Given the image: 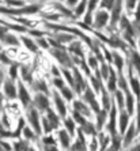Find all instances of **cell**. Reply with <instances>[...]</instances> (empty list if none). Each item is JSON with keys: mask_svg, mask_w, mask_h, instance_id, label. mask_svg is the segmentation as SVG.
<instances>
[{"mask_svg": "<svg viewBox=\"0 0 140 151\" xmlns=\"http://www.w3.org/2000/svg\"><path fill=\"white\" fill-rule=\"evenodd\" d=\"M4 83V72L3 70H0V86Z\"/></svg>", "mask_w": 140, "mask_h": 151, "instance_id": "cell-58", "label": "cell"}, {"mask_svg": "<svg viewBox=\"0 0 140 151\" xmlns=\"http://www.w3.org/2000/svg\"><path fill=\"white\" fill-rule=\"evenodd\" d=\"M7 4H10V6H18V7H21V6H23L25 3H22V1H8Z\"/></svg>", "mask_w": 140, "mask_h": 151, "instance_id": "cell-55", "label": "cell"}, {"mask_svg": "<svg viewBox=\"0 0 140 151\" xmlns=\"http://www.w3.org/2000/svg\"><path fill=\"white\" fill-rule=\"evenodd\" d=\"M50 52H52L53 57L63 65V68H67V70H68V68L72 67V60L70 59L68 53H65L63 49H52Z\"/></svg>", "mask_w": 140, "mask_h": 151, "instance_id": "cell-2", "label": "cell"}, {"mask_svg": "<svg viewBox=\"0 0 140 151\" xmlns=\"http://www.w3.org/2000/svg\"><path fill=\"white\" fill-rule=\"evenodd\" d=\"M132 63H133V65H135V68L137 70V72L140 74V55L137 52L132 53Z\"/></svg>", "mask_w": 140, "mask_h": 151, "instance_id": "cell-44", "label": "cell"}, {"mask_svg": "<svg viewBox=\"0 0 140 151\" xmlns=\"http://www.w3.org/2000/svg\"><path fill=\"white\" fill-rule=\"evenodd\" d=\"M97 147H98V140L93 139V142H91V151H97Z\"/></svg>", "mask_w": 140, "mask_h": 151, "instance_id": "cell-53", "label": "cell"}, {"mask_svg": "<svg viewBox=\"0 0 140 151\" xmlns=\"http://www.w3.org/2000/svg\"><path fill=\"white\" fill-rule=\"evenodd\" d=\"M105 120H106V110L101 109V112L97 113V129H102V127L105 124Z\"/></svg>", "mask_w": 140, "mask_h": 151, "instance_id": "cell-27", "label": "cell"}, {"mask_svg": "<svg viewBox=\"0 0 140 151\" xmlns=\"http://www.w3.org/2000/svg\"><path fill=\"white\" fill-rule=\"evenodd\" d=\"M109 21V14L103 10H99L97 14H95V21H94V26L97 29H102L103 26L108 23Z\"/></svg>", "mask_w": 140, "mask_h": 151, "instance_id": "cell-9", "label": "cell"}, {"mask_svg": "<svg viewBox=\"0 0 140 151\" xmlns=\"http://www.w3.org/2000/svg\"><path fill=\"white\" fill-rule=\"evenodd\" d=\"M57 135H59V142H60V144H61V147H63V148H68V147H70L71 139H70L68 132H67L65 129H60Z\"/></svg>", "mask_w": 140, "mask_h": 151, "instance_id": "cell-15", "label": "cell"}, {"mask_svg": "<svg viewBox=\"0 0 140 151\" xmlns=\"http://www.w3.org/2000/svg\"><path fill=\"white\" fill-rule=\"evenodd\" d=\"M131 86H132V90L135 93V95H137V98H140V82L137 81L136 78L131 76Z\"/></svg>", "mask_w": 140, "mask_h": 151, "instance_id": "cell-33", "label": "cell"}, {"mask_svg": "<svg viewBox=\"0 0 140 151\" xmlns=\"http://www.w3.org/2000/svg\"><path fill=\"white\" fill-rule=\"evenodd\" d=\"M14 150L15 151H30L27 140H17L14 143Z\"/></svg>", "mask_w": 140, "mask_h": 151, "instance_id": "cell-29", "label": "cell"}, {"mask_svg": "<svg viewBox=\"0 0 140 151\" xmlns=\"http://www.w3.org/2000/svg\"><path fill=\"white\" fill-rule=\"evenodd\" d=\"M18 70H19V64H17V63L11 64V67H10V79L12 82L18 78Z\"/></svg>", "mask_w": 140, "mask_h": 151, "instance_id": "cell-39", "label": "cell"}, {"mask_svg": "<svg viewBox=\"0 0 140 151\" xmlns=\"http://www.w3.org/2000/svg\"><path fill=\"white\" fill-rule=\"evenodd\" d=\"M136 21L140 23V3H139V6H137V11H136Z\"/></svg>", "mask_w": 140, "mask_h": 151, "instance_id": "cell-57", "label": "cell"}, {"mask_svg": "<svg viewBox=\"0 0 140 151\" xmlns=\"http://www.w3.org/2000/svg\"><path fill=\"white\" fill-rule=\"evenodd\" d=\"M126 6H128V7H135V6H136V3H135V1H129V3H126Z\"/></svg>", "mask_w": 140, "mask_h": 151, "instance_id": "cell-60", "label": "cell"}, {"mask_svg": "<svg viewBox=\"0 0 140 151\" xmlns=\"http://www.w3.org/2000/svg\"><path fill=\"white\" fill-rule=\"evenodd\" d=\"M114 97H116V99H117L118 108H120V109H123V108H124V95H123V91H121V90H116Z\"/></svg>", "mask_w": 140, "mask_h": 151, "instance_id": "cell-42", "label": "cell"}, {"mask_svg": "<svg viewBox=\"0 0 140 151\" xmlns=\"http://www.w3.org/2000/svg\"><path fill=\"white\" fill-rule=\"evenodd\" d=\"M33 104H34V108L39 112H46L49 109V98L46 97L45 94H41V93H37L33 99Z\"/></svg>", "mask_w": 140, "mask_h": 151, "instance_id": "cell-4", "label": "cell"}, {"mask_svg": "<svg viewBox=\"0 0 140 151\" xmlns=\"http://www.w3.org/2000/svg\"><path fill=\"white\" fill-rule=\"evenodd\" d=\"M137 129H140V104L137 105Z\"/></svg>", "mask_w": 140, "mask_h": 151, "instance_id": "cell-54", "label": "cell"}, {"mask_svg": "<svg viewBox=\"0 0 140 151\" xmlns=\"http://www.w3.org/2000/svg\"><path fill=\"white\" fill-rule=\"evenodd\" d=\"M70 50L72 53H75L76 56L83 57V50H82V42L79 41H72L70 45Z\"/></svg>", "mask_w": 140, "mask_h": 151, "instance_id": "cell-21", "label": "cell"}, {"mask_svg": "<svg viewBox=\"0 0 140 151\" xmlns=\"http://www.w3.org/2000/svg\"><path fill=\"white\" fill-rule=\"evenodd\" d=\"M0 48H1V45H0Z\"/></svg>", "mask_w": 140, "mask_h": 151, "instance_id": "cell-63", "label": "cell"}, {"mask_svg": "<svg viewBox=\"0 0 140 151\" xmlns=\"http://www.w3.org/2000/svg\"><path fill=\"white\" fill-rule=\"evenodd\" d=\"M109 70H110V67H108V64H105V61L101 64V68L98 70L101 78H103L105 81H108V78H109Z\"/></svg>", "mask_w": 140, "mask_h": 151, "instance_id": "cell-35", "label": "cell"}, {"mask_svg": "<svg viewBox=\"0 0 140 151\" xmlns=\"http://www.w3.org/2000/svg\"><path fill=\"white\" fill-rule=\"evenodd\" d=\"M128 123H129V114L126 112H121V114H120V132L121 134H124L126 131Z\"/></svg>", "mask_w": 140, "mask_h": 151, "instance_id": "cell-20", "label": "cell"}, {"mask_svg": "<svg viewBox=\"0 0 140 151\" xmlns=\"http://www.w3.org/2000/svg\"><path fill=\"white\" fill-rule=\"evenodd\" d=\"M18 98L22 102V105L25 108H29L30 106V102H32V97H30V93L29 90L25 87V84L19 82L18 83Z\"/></svg>", "mask_w": 140, "mask_h": 151, "instance_id": "cell-6", "label": "cell"}, {"mask_svg": "<svg viewBox=\"0 0 140 151\" xmlns=\"http://www.w3.org/2000/svg\"><path fill=\"white\" fill-rule=\"evenodd\" d=\"M101 6L106 8H113L114 7V1H103V3H101Z\"/></svg>", "mask_w": 140, "mask_h": 151, "instance_id": "cell-51", "label": "cell"}, {"mask_svg": "<svg viewBox=\"0 0 140 151\" xmlns=\"http://www.w3.org/2000/svg\"><path fill=\"white\" fill-rule=\"evenodd\" d=\"M116 87H117V76H116V71L113 68L109 70V78H108V88L109 91L116 93Z\"/></svg>", "mask_w": 140, "mask_h": 151, "instance_id": "cell-14", "label": "cell"}, {"mask_svg": "<svg viewBox=\"0 0 140 151\" xmlns=\"http://www.w3.org/2000/svg\"><path fill=\"white\" fill-rule=\"evenodd\" d=\"M108 129H109V132H110V135H112L113 137L117 136V135H116V108H112V109H110Z\"/></svg>", "mask_w": 140, "mask_h": 151, "instance_id": "cell-13", "label": "cell"}, {"mask_svg": "<svg viewBox=\"0 0 140 151\" xmlns=\"http://www.w3.org/2000/svg\"><path fill=\"white\" fill-rule=\"evenodd\" d=\"M8 34V27L7 26H0V41H3L4 37Z\"/></svg>", "mask_w": 140, "mask_h": 151, "instance_id": "cell-49", "label": "cell"}, {"mask_svg": "<svg viewBox=\"0 0 140 151\" xmlns=\"http://www.w3.org/2000/svg\"><path fill=\"white\" fill-rule=\"evenodd\" d=\"M86 7H87V3H84V1H80V3H78V7L75 8V17L79 18L83 15V12L86 11Z\"/></svg>", "mask_w": 140, "mask_h": 151, "instance_id": "cell-36", "label": "cell"}, {"mask_svg": "<svg viewBox=\"0 0 140 151\" xmlns=\"http://www.w3.org/2000/svg\"><path fill=\"white\" fill-rule=\"evenodd\" d=\"M88 65H90V68H93V70H98V60H97V57L95 56L88 57Z\"/></svg>", "mask_w": 140, "mask_h": 151, "instance_id": "cell-46", "label": "cell"}, {"mask_svg": "<svg viewBox=\"0 0 140 151\" xmlns=\"http://www.w3.org/2000/svg\"><path fill=\"white\" fill-rule=\"evenodd\" d=\"M60 93H61V97H64L67 101H72V99H74V91H72V88L64 86V87L60 90Z\"/></svg>", "mask_w": 140, "mask_h": 151, "instance_id": "cell-32", "label": "cell"}, {"mask_svg": "<svg viewBox=\"0 0 140 151\" xmlns=\"http://www.w3.org/2000/svg\"><path fill=\"white\" fill-rule=\"evenodd\" d=\"M41 123H42V129H44V132H45V134H50V132H52V125H50L49 124V121H48V119H46V117H42L41 119Z\"/></svg>", "mask_w": 140, "mask_h": 151, "instance_id": "cell-41", "label": "cell"}, {"mask_svg": "<svg viewBox=\"0 0 140 151\" xmlns=\"http://www.w3.org/2000/svg\"><path fill=\"white\" fill-rule=\"evenodd\" d=\"M139 45H140V42H139Z\"/></svg>", "mask_w": 140, "mask_h": 151, "instance_id": "cell-64", "label": "cell"}, {"mask_svg": "<svg viewBox=\"0 0 140 151\" xmlns=\"http://www.w3.org/2000/svg\"><path fill=\"white\" fill-rule=\"evenodd\" d=\"M133 151H140V144H139V146H136L135 148H133Z\"/></svg>", "mask_w": 140, "mask_h": 151, "instance_id": "cell-62", "label": "cell"}, {"mask_svg": "<svg viewBox=\"0 0 140 151\" xmlns=\"http://www.w3.org/2000/svg\"><path fill=\"white\" fill-rule=\"evenodd\" d=\"M3 42L6 44V45H11V46H17V45H19V44H21V42H19V40H18L14 34H11V33H8V34L4 37Z\"/></svg>", "mask_w": 140, "mask_h": 151, "instance_id": "cell-26", "label": "cell"}, {"mask_svg": "<svg viewBox=\"0 0 140 151\" xmlns=\"http://www.w3.org/2000/svg\"><path fill=\"white\" fill-rule=\"evenodd\" d=\"M22 134H23V136H25V139L26 140H32V139H34L37 135H35V132L32 129V128H29V127H25L23 128V131H22Z\"/></svg>", "mask_w": 140, "mask_h": 151, "instance_id": "cell-38", "label": "cell"}, {"mask_svg": "<svg viewBox=\"0 0 140 151\" xmlns=\"http://www.w3.org/2000/svg\"><path fill=\"white\" fill-rule=\"evenodd\" d=\"M3 91H4V95L7 97V99H15L18 97V88H17L15 83L11 81V79L4 81V83H3Z\"/></svg>", "mask_w": 140, "mask_h": 151, "instance_id": "cell-7", "label": "cell"}, {"mask_svg": "<svg viewBox=\"0 0 140 151\" xmlns=\"http://www.w3.org/2000/svg\"><path fill=\"white\" fill-rule=\"evenodd\" d=\"M101 93H102V105H103V110L108 112L110 109V98H109L108 93L103 90V87H101Z\"/></svg>", "mask_w": 140, "mask_h": 151, "instance_id": "cell-31", "label": "cell"}, {"mask_svg": "<svg viewBox=\"0 0 140 151\" xmlns=\"http://www.w3.org/2000/svg\"><path fill=\"white\" fill-rule=\"evenodd\" d=\"M61 72H63L64 78H65V81L68 82V84L74 87V76H72V74L70 72V70H67V68H61Z\"/></svg>", "mask_w": 140, "mask_h": 151, "instance_id": "cell-40", "label": "cell"}, {"mask_svg": "<svg viewBox=\"0 0 140 151\" xmlns=\"http://www.w3.org/2000/svg\"><path fill=\"white\" fill-rule=\"evenodd\" d=\"M125 99H126V110H128V114H132L133 113V97L128 91H126Z\"/></svg>", "mask_w": 140, "mask_h": 151, "instance_id": "cell-37", "label": "cell"}, {"mask_svg": "<svg viewBox=\"0 0 140 151\" xmlns=\"http://www.w3.org/2000/svg\"><path fill=\"white\" fill-rule=\"evenodd\" d=\"M87 14L84 15V23L86 25H91L93 23V11H94V8L97 7V3L95 1H90V3H87Z\"/></svg>", "mask_w": 140, "mask_h": 151, "instance_id": "cell-17", "label": "cell"}, {"mask_svg": "<svg viewBox=\"0 0 140 151\" xmlns=\"http://www.w3.org/2000/svg\"><path fill=\"white\" fill-rule=\"evenodd\" d=\"M72 117H74V119H72V120H74L75 123L80 124V127L83 125V124L86 123V121H87V120H86V117H83V116H82V114H79V113H78V112H75V110H74V112H72Z\"/></svg>", "mask_w": 140, "mask_h": 151, "instance_id": "cell-43", "label": "cell"}, {"mask_svg": "<svg viewBox=\"0 0 140 151\" xmlns=\"http://www.w3.org/2000/svg\"><path fill=\"white\" fill-rule=\"evenodd\" d=\"M21 75H22V79L23 82H27V83H32L33 82V76H32V72L29 70L27 67H21Z\"/></svg>", "mask_w": 140, "mask_h": 151, "instance_id": "cell-30", "label": "cell"}, {"mask_svg": "<svg viewBox=\"0 0 140 151\" xmlns=\"http://www.w3.org/2000/svg\"><path fill=\"white\" fill-rule=\"evenodd\" d=\"M120 14H121V3H114V7L112 8V17H110L112 26H114L120 21Z\"/></svg>", "mask_w": 140, "mask_h": 151, "instance_id": "cell-16", "label": "cell"}, {"mask_svg": "<svg viewBox=\"0 0 140 151\" xmlns=\"http://www.w3.org/2000/svg\"><path fill=\"white\" fill-rule=\"evenodd\" d=\"M80 131L83 134H88V135H95V125L90 121H86L83 125L80 127Z\"/></svg>", "mask_w": 140, "mask_h": 151, "instance_id": "cell-24", "label": "cell"}, {"mask_svg": "<svg viewBox=\"0 0 140 151\" xmlns=\"http://www.w3.org/2000/svg\"><path fill=\"white\" fill-rule=\"evenodd\" d=\"M64 125H65V131L68 132V135H72L74 136L75 132H76V124L72 120V117H67L64 119Z\"/></svg>", "mask_w": 140, "mask_h": 151, "instance_id": "cell-19", "label": "cell"}, {"mask_svg": "<svg viewBox=\"0 0 140 151\" xmlns=\"http://www.w3.org/2000/svg\"><path fill=\"white\" fill-rule=\"evenodd\" d=\"M83 97H84V101L90 105V109H93L95 112V114L101 112L99 104L97 102V99H95V95H94V93H93V90H91V87H88V86H87V88L84 90Z\"/></svg>", "mask_w": 140, "mask_h": 151, "instance_id": "cell-5", "label": "cell"}, {"mask_svg": "<svg viewBox=\"0 0 140 151\" xmlns=\"http://www.w3.org/2000/svg\"><path fill=\"white\" fill-rule=\"evenodd\" d=\"M74 151H86V140H84V135L80 131V128L78 129V140L74 143Z\"/></svg>", "mask_w": 140, "mask_h": 151, "instance_id": "cell-12", "label": "cell"}, {"mask_svg": "<svg viewBox=\"0 0 140 151\" xmlns=\"http://www.w3.org/2000/svg\"><path fill=\"white\" fill-rule=\"evenodd\" d=\"M53 84H55V87L59 88V90H61V88L65 86V84H64V81L61 78H55V79H53Z\"/></svg>", "mask_w": 140, "mask_h": 151, "instance_id": "cell-47", "label": "cell"}, {"mask_svg": "<svg viewBox=\"0 0 140 151\" xmlns=\"http://www.w3.org/2000/svg\"><path fill=\"white\" fill-rule=\"evenodd\" d=\"M53 98H55V105H56V109H57V114L61 119H67V106L64 104L63 98L60 97V94L57 91L53 93Z\"/></svg>", "mask_w": 140, "mask_h": 151, "instance_id": "cell-8", "label": "cell"}, {"mask_svg": "<svg viewBox=\"0 0 140 151\" xmlns=\"http://www.w3.org/2000/svg\"><path fill=\"white\" fill-rule=\"evenodd\" d=\"M42 142H44V144H45V146H55V143H56V142H55V139H53L52 136H45Z\"/></svg>", "mask_w": 140, "mask_h": 151, "instance_id": "cell-50", "label": "cell"}, {"mask_svg": "<svg viewBox=\"0 0 140 151\" xmlns=\"http://www.w3.org/2000/svg\"><path fill=\"white\" fill-rule=\"evenodd\" d=\"M0 60H1L3 63H10V60H8V57H6L4 55H0Z\"/></svg>", "mask_w": 140, "mask_h": 151, "instance_id": "cell-59", "label": "cell"}, {"mask_svg": "<svg viewBox=\"0 0 140 151\" xmlns=\"http://www.w3.org/2000/svg\"><path fill=\"white\" fill-rule=\"evenodd\" d=\"M3 99H4V97H3V94L0 93V109H1V106H3Z\"/></svg>", "mask_w": 140, "mask_h": 151, "instance_id": "cell-61", "label": "cell"}, {"mask_svg": "<svg viewBox=\"0 0 140 151\" xmlns=\"http://www.w3.org/2000/svg\"><path fill=\"white\" fill-rule=\"evenodd\" d=\"M46 119H48V121H49V124L52 125L53 129H57V128L60 127V121H61V119H60L59 114H57L56 112H53L52 109L46 110Z\"/></svg>", "mask_w": 140, "mask_h": 151, "instance_id": "cell-10", "label": "cell"}, {"mask_svg": "<svg viewBox=\"0 0 140 151\" xmlns=\"http://www.w3.org/2000/svg\"><path fill=\"white\" fill-rule=\"evenodd\" d=\"M52 74L55 75V78H60V75H61V72H60V71L57 70V68L55 67V65H53V67H52Z\"/></svg>", "mask_w": 140, "mask_h": 151, "instance_id": "cell-52", "label": "cell"}, {"mask_svg": "<svg viewBox=\"0 0 140 151\" xmlns=\"http://www.w3.org/2000/svg\"><path fill=\"white\" fill-rule=\"evenodd\" d=\"M25 119L23 117H21L19 119V121H18V127H17V131L15 132H12V137H19V135L22 134V131H23V128H25Z\"/></svg>", "mask_w": 140, "mask_h": 151, "instance_id": "cell-34", "label": "cell"}, {"mask_svg": "<svg viewBox=\"0 0 140 151\" xmlns=\"http://www.w3.org/2000/svg\"><path fill=\"white\" fill-rule=\"evenodd\" d=\"M34 84H35L34 88L37 90V91L41 93V94L48 95V93H49V88H48V86H46V82L45 81H37Z\"/></svg>", "mask_w": 140, "mask_h": 151, "instance_id": "cell-22", "label": "cell"}, {"mask_svg": "<svg viewBox=\"0 0 140 151\" xmlns=\"http://www.w3.org/2000/svg\"><path fill=\"white\" fill-rule=\"evenodd\" d=\"M135 132H136L135 125H131L129 128L126 129V134H125V136H124V146H128V144L132 142L133 136H135Z\"/></svg>", "mask_w": 140, "mask_h": 151, "instance_id": "cell-23", "label": "cell"}, {"mask_svg": "<svg viewBox=\"0 0 140 151\" xmlns=\"http://www.w3.org/2000/svg\"><path fill=\"white\" fill-rule=\"evenodd\" d=\"M45 151H59L55 146H45Z\"/></svg>", "mask_w": 140, "mask_h": 151, "instance_id": "cell-56", "label": "cell"}, {"mask_svg": "<svg viewBox=\"0 0 140 151\" xmlns=\"http://www.w3.org/2000/svg\"><path fill=\"white\" fill-rule=\"evenodd\" d=\"M117 86H120V88H121V90H124V91H128V84H126L125 78L123 76V74H120L118 82H117Z\"/></svg>", "mask_w": 140, "mask_h": 151, "instance_id": "cell-45", "label": "cell"}, {"mask_svg": "<svg viewBox=\"0 0 140 151\" xmlns=\"http://www.w3.org/2000/svg\"><path fill=\"white\" fill-rule=\"evenodd\" d=\"M112 60L114 61V65L117 67V70H118V72L121 74V71H123V67H124V60L123 57L120 56L118 53H113V56H112Z\"/></svg>", "mask_w": 140, "mask_h": 151, "instance_id": "cell-28", "label": "cell"}, {"mask_svg": "<svg viewBox=\"0 0 140 151\" xmlns=\"http://www.w3.org/2000/svg\"><path fill=\"white\" fill-rule=\"evenodd\" d=\"M27 120L30 125H32V129L35 132V135H39L41 134V120H39V113L38 110L35 109V108H30L27 110Z\"/></svg>", "mask_w": 140, "mask_h": 151, "instance_id": "cell-1", "label": "cell"}, {"mask_svg": "<svg viewBox=\"0 0 140 151\" xmlns=\"http://www.w3.org/2000/svg\"><path fill=\"white\" fill-rule=\"evenodd\" d=\"M74 88L78 94H82V93L87 88V83L83 79V75L80 74V71L78 70L76 67H74Z\"/></svg>", "mask_w": 140, "mask_h": 151, "instance_id": "cell-3", "label": "cell"}, {"mask_svg": "<svg viewBox=\"0 0 140 151\" xmlns=\"http://www.w3.org/2000/svg\"><path fill=\"white\" fill-rule=\"evenodd\" d=\"M21 41L23 42V45H25L30 52H37V50H38V45H37V42H34V40L23 35V37H21Z\"/></svg>", "mask_w": 140, "mask_h": 151, "instance_id": "cell-18", "label": "cell"}, {"mask_svg": "<svg viewBox=\"0 0 140 151\" xmlns=\"http://www.w3.org/2000/svg\"><path fill=\"white\" fill-rule=\"evenodd\" d=\"M37 45L41 46V48H44V49H49V42L46 41L45 38H38V41H37Z\"/></svg>", "mask_w": 140, "mask_h": 151, "instance_id": "cell-48", "label": "cell"}, {"mask_svg": "<svg viewBox=\"0 0 140 151\" xmlns=\"http://www.w3.org/2000/svg\"><path fill=\"white\" fill-rule=\"evenodd\" d=\"M55 41H57L59 44L61 42H72V38H74V35L72 34H64V33H57L55 34Z\"/></svg>", "mask_w": 140, "mask_h": 151, "instance_id": "cell-25", "label": "cell"}, {"mask_svg": "<svg viewBox=\"0 0 140 151\" xmlns=\"http://www.w3.org/2000/svg\"><path fill=\"white\" fill-rule=\"evenodd\" d=\"M74 110L75 112H78L79 114H82L83 117H90L91 116V112L90 109H88V106L86 105V104H83L82 101H74Z\"/></svg>", "mask_w": 140, "mask_h": 151, "instance_id": "cell-11", "label": "cell"}]
</instances>
